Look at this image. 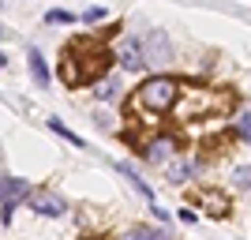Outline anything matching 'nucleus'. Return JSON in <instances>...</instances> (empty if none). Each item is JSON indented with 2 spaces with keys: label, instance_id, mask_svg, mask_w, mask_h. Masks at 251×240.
Masks as SVG:
<instances>
[{
  "label": "nucleus",
  "instance_id": "obj_1",
  "mask_svg": "<svg viewBox=\"0 0 251 240\" xmlns=\"http://www.w3.org/2000/svg\"><path fill=\"white\" fill-rule=\"evenodd\" d=\"M180 90H184V83H180L176 75L150 72L147 79L135 86L131 105L143 109V113H150V116H173V109H176V102H180Z\"/></svg>",
  "mask_w": 251,
  "mask_h": 240
},
{
  "label": "nucleus",
  "instance_id": "obj_2",
  "mask_svg": "<svg viewBox=\"0 0 251 240\" xmlns=\"http://www.w3.org/2000/svg\"><path fill=\"white\" fill-rule=\"evenodd\" d=\"M221 109H232L229 90H218V86H188L184 83L173 116H176V120H206V116H218Z\"/></svg>",
  "mask_w": 251,
  "mask_h": 240
},
{
  "label": "nucleus",
  "instance_id": "obj_3",
  "mask_svg": "<svg viewBox=\"0 0 251 240\" xmlns=\"http://www.w3.org/2000/svg\"><path fill=\"white\" fill-rule=\"evenodd\" d=\"M135 150H139V158H143L147 165L165 169L169 158L180 154V135H176V132H150V135H139Z\"/></svg>",
  "mask_w": 251,
  "mask_h": 240
},
{
  "label": "nucleus",
  "instance_id": "obj_4",
  "mask_svg": "<svg viewBox=\"0 0 251 240\" xmlns=\"http://www.w3.org/2000/svg\"><path fill=\"white\" fill-rule=\"evenodd\" d=\"M206 169H210V154H176L165 161V184L188 188L191 180H199Z\"/></svg>",
  "mask_w": 251,
  "mask_h": 240
},
{
  "label": "nucleus",
  "instance_id": "obj_5",
  "mask_svg": "<svg viewBox=\"0 0 251 240\" xmlns=\"http://www.w3.org/2000/svg\"><path fill=\"white\" fill-rule=\"evenodd\" d=\"M113 53H116V68L124 75H147L150 72L147 49H143V34H120V42L113 45Z\"/></svg>",
  "mask_w": 251,
  "mask_h": 240
},
{
  "label": "nucleus",
  "instance_id": "obj_6",
  "mask_svg": "<svg viewBox=\"0 0 251 240\" xmlns=\"http://www.w3.org/2000/svg\"><path fill=\"white\" fill-rule=\"evenodd\" d=\"M143 49H147L150 72H169V68L176 64V45L169 38V30H161V27L143 30Z\"/></svg>",
  "mask_w": 251,
  "mask_h": 240
},
{
  "label": "nucleus",
  "instance_id": "obj_7",
  "mask_svg": "<svg viewBox=\"0 0 251 240\" xmlns=\"http://www.w3.org/2000/svg\"><path fill=\"white\" fill-rule=\"evenodd\" d=\"M26 207L38 214V218H68V199L56 195V191H30V199H26Z\"/></svg>",
  "mask_w": 251,
  "mask_h": 240
},
{
  "label": "nucleus",
  "instance_id": "obj_8",
  "mask_svg": "<svg viewBox=\"0 0 251 240\" xmlns=\"http://www.w3.org/2000/svg\"><path fill=\"white\" fill-rule=\"evenodd\" d=\"M195 207H202L210 218H229L232 199L225 195L221 188H195Z\"/></svg>",
  "mask_w": 251,
  "mask_h": 240
},
{
  "label": "nucleus",
  "instance_id": "obj_9",
  "mask_svg": "<svg viewBox=\"0 0 251 240\" xmlns=\"http://www.w3.org/2000/svg\"><path fill=\"white\" fill-rule=\"evenodd\" d=\"M124 98V79L116 72H105V75H98L94 79V102H101V105H116Z\"/></svg>",
  "mask_w": 251,
  "mask_h": 240
},
{
  "label": "nucleus",
  "instance_id": "obj_10",
  "mask_svg": "<svg viewBox=\"0 0 251 240\" xmlns=\"http://www.w3.org/2000/svg\"><path fill=\"white\" fill-rule=\"evenodd\" d=\"M225 139H236V143L251 146V105H236L229 116V128H225Z\"/></svg>",
  "mask_w": 251,
  "mask_h": 240
},
{
  "label": "nucleus",
  "instance_id": "obj_11",
  "mask_svg": "<svg viewBox=\"0 0 251 240\" xmlns=\"http://www.w3.org/2000/svg\"><path fill=\"white\" fill-rule=\"evenodd\" d=\"M116 173L135 188V195L143 199V203H154V188L147 184V177H143V169H135V161H116Z\"/></svg>",
  "mask_w": 251,
  "mask_h": 240
},
{
  "label": "nucleus",
  "instance_id": "obj_12",
  "mask_svg": "<svg viewBox=\"0 0 251 240\" xmlns=\"http://www.w3.org/2000/svg\"><path fill=\"white\" fill-rule=\"evenodd\" d=\"M26 68H30V79H34V86H49V79H52V72H49V64H45V56H42V49H26Z\"/></svg>",
  "mask_w": 251,
  "mask_h": 240
},
{
  "label": "nucleus",
  "instance_id": "obj_13",
  "mask_svg": "<svg viewBox=\"0 0 251 240\" xmlns=\"http://www.w3.org/2000/svg\"><path fill=\"white\" fill-rule=\"evenodd\" d=\"M90 120H94L98 132H120V124H124V120H120V116H113V113H109V105H101V102H98V109H94V116H90Z\"/></svg>",
  "mask_w": 251,
  "mask_h": 240
},
{
  "label": "nucleus",
  "instance_id": "obj_14",
  "mask_svg": "<svg viewBox=\"0 0 251 240\" xmlns=\"http://www.w3.org/2000/svg\"><path fill=\"white\" fill-rule=\"evenodd\" d=\"M49 128H52V132H56V135L64 139V143H72L75 150H86V139H83V135H75L72 128H68V124L60 120V116H49Z\"/></svg>",
  "mask_w": 251,
  "mask_h": 240
},
{
  "label": "nucleus",
  "instance_id": "obj_15",
  "mask_svg": "<svg viewBox=\"0 0 251 240\" xmlns=\"http://www.w3.org/2000/svg\"><path fill=\"white\" fill-rule=\"evenodd\" d=\"M131 237H139V240H165L169 237V229L157 221V225H147V221H135L131 225Z\"/></svg>",
  "mask_w": 251,
  "mask_h": 240
},
{
  "label": "nucleus",
  "instance_id": "obj_16",
  "mask_svg": "<svg viewBox=\"0 0 251 240\" xmlns=\"http://www.w3.org/2000/svg\"><path fill=\"white\" fill-rule=\"evenodd\" d=\"M229 184L236 191H248V195H251V165H236V169H232V177H229Z\"/></svg>",
  "mask_w": 251,
  "mask_h": 240
},
{
  "label": "nucleus",
  "instance_id": "obj_17",
  "mask_svg": "<svg viewBox=\"0 0 251 240\" xmlns=\"http://www.w3.org/2000/svg\"><path fill=\"white\" fill-rule=\"evenodd\" d=\"M45 23H49V27H72L75 15H72V11H64V8H52V11H45Z\"/></svg>",
  "mask_w": 251,
  "mask_h": 240
},
{
  "label": "nucleus",
  "instance_id": "obj_18",
  "mask_svg": "<svg viewBox=\"0 0 251 240\" xmlns=\"http://www.w3.org/2000/svg\"><path fill=\"white\" fill-rule=\"evenodd\" d=\"M19 184H23V177H8V173H0V203H4L11 191L19 188Z\"/></svg>",
  "mask_w": 251,
  "mask_h": 240
},
{
  "label": "nucleus",
  "instance_id": "obj_19",
  "mask_svg": "<svg viewBox=\"0 0 251 240\" xmlns=\"http://www.w3.org/2000/svg\"><path fill=\"white\" fill-rule=\"evenodd\" d=\"M176 218H180V225H199L202 214H199L195 207H180V210H176Z\"/></svg>",
  "mask_w": 251,
  "mask_h": 240
},
{
  "label": "nucleus",
  "instance_id": "obj_20",
  "mask_svg": "<svg viewBox=\"0 0 251 240\" xmlns=\"http://www.w3.org/2000/svg\"><path fill=\"white\" fill-rule=\"evenodd\" d=\"M147 207H150V218H154V221H161V225L169 229V221H173V214H169L165 207H157V199H154V203H147Z\"/></svg>",
  "mask_w": 251,
  "mask_h": 240
},
{
  "label": "nucleus",
  "instance_id": "obj_21",
  "mask_svg": "<svg viewBox=\"0 0 251 240\" xmlns=\"http://www.w3.org/2000/svg\"><path fill=\"white\" fill-rule=\"evenodd\" d=\"M105 15H109V11L94 4V8H86V11H83V23H105Z\"/></svg>",
  "mask_w": 251,
  "mask_h": 240
},
{
  "label": "nucleus",
  "instance_id": "obj_22",
  "mask_svg": "<svg viewBox=\"0 0 251 240\" xmlns=\"http://www.w3.org/2000/svg\"><path fill=\"white\" fill-rule=\"evenodd\" d=\"M4 68H8V53H0V72H4Z\"/></svg>",
  "mask_w": 251,
  "mask_h": 240
},
{
  "label": "nucleus",
  "instance_id": "obj_23",
  "mask_svg": "<svg viewBox=\"0 0 251 240\" xmlns=\"http://www.w3.org/2000/svg\"><path fill=\"white\" fill-rule=\"evenodd\" d=\"M0 161H4V150H0Z\"/></svg>",
  "mask_w": 251,
  "mask_h": 240
}]
</instances>
